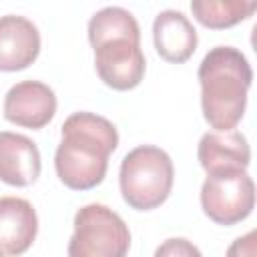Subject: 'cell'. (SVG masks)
Masks as SVG:
<instances>
[{
	"label": "cell",
	"instance_id": "obj_15",
	"mask_svg": "<svg viewBox=\"0 0 257 257\" xmlns=\"http://www.w3.org/2000/svg\"><path fill=\"white\" fill-rule=\"evenodd\" d=\"M153 257H203V255L193 241L185 237H171V239H165L155 249Z\"/></svg>",
	"mask_w": 257,
	"mask_h": 257
},
{
	"label": "cell",
	"instance_id": "obj_4",
	"mask_svg": "<svg viewBox=\"0 0 257 257\" xmlns=\"http://www.w3.org/2000/svg\"><path fill=\"white\" fill-rule=\"evenodd\" d=\"M128 247L131 231L118 213L100 203L76 211L68 257H126Z\"/></svg>",
	"mask_w": 257,
	"mask_h": 257
},
{
	"label": "cell",
	"instance_id": "obj_12",
	"mask_svg": "<svg viewBox=\"0 0 257 257\" xmlns=\"http://www.w3.org/2000/svg\"><path fill=\"white\" fill-rule=\"evenodd\" d=\"M201 167L211 173L219 169H247L251 163V149L243 133H205L197 147Z\"/></svg>",
	"mask_w": 257,
	"mask_h": 257
},
{
	"label": "cell",
	"instance_id": "obj_1",
	"mask_svg": "<svg viewBox=\"0 0 257 257\" xmlns=\"http://www.w3.org/2000/svg\"><path fill=\"white\" fill-rule=\"evenodd\" d=\"M54 153L58 179L72 191H88L106 177L108 157L118 147L116 126L94 112H72L60 126Z\"/></svg>",
	"mask_w": 257,
	"mask_h": 257
},
{
	"label": "cell",
	"instance_id": "obj_11",
	"mask_svg": "<svg viewBox=\"0 0 257 257\" xmlns=\"http://www.w3.org/2000/svg\"><path fill=\"white\" fill-rule=\"evenodd\" d=\"M153 42L161 58L173 64L187 62L197 50V30L179 10H163L153 22Z\"/></svg>",
	"mask_w": 257,
	"mask_h": 257
},
{
	"label": "cell",
	"instance_id": "obj_14",
	"mask_svg": "<svg viewBox=\"0 0 257 257\" xmlns=\"http://www.w3.org/2000/svg\"><path fill=\"white\" fill-rule=\"evenodd\" d=\"M255 2L243 0H193L191 12L193 16L207 28L223 30L231 28L243 20H247L255 12Z\"/></svg>",
	"mask_w": 257,
	"mask_h": 257
},
{
	"label": "cell",
	"instance_id": "obj_6",
	"mask_svg": "<svg viewBox=\"0 0 257 257\" xmlns=\"http://www.w3.org/2000/svg\"><path fill=\"white\" fill-rule=\"evenodd\" d=\"M94 68L100 80L114 90H131L145 76V54L141 40L110 38L94 46Z\"/></svg>",
	"mask_w": 257,
	"mask_h": 257
},
{
	"label": "cell",
	"instance_id": "obj_10",
	"mask_svg": "<svg viewBox=\"0 0 257 257\" xmlns=\"http://www.w3.org/2000/svg\"><path fill=\"white\" fill-rule=\"evenodd\" d=\"M40 167V151L32 139L0 131V181L12 187H28L38 179Z\"/></svg>",
	"mask_w": 257,
	"mask_h": 257
},
{
	"label": "cell",
	"instance_id": "obj_17",
	"mask_svg": "<svg viewBox=\"0 0 257 257\" xmlns=\"http://www.w3.org/2000/svg\"><path fill=\"white\" fill-rule=\"evenodd\" d=\"M0 257H4V253H2V251H0Z\"/></svg>",
	"mask_w": 257,
	"mask_h": 257
},
{
	"label": "cell",
	"instance_id": "obj_5",
	"mask_svg": "<svg viewBox=\"0 0 257 257\" xmlns=\"http://www.w3.org/2000/svg\"><path fill=\"white\" fill-rule=\"evenodd\" d=\"M203 213L217 225H237L255 207V185L245 169H219L207 173L201 187Z\"/></svg>",
	"mask_w": 257,
	"mask_h": 257
},
{
	"label": "cell",
	"instance_id": "obj_3",
	"mask_svg": "<svg viewBox=\"0 0 257 257\" xmlns=\"http://www.w3.org/2000/svg\"><path fill=\"white\" fill-rule=\"evenodd\" d=\"M173 181V161L163 149L155 145L135 147L120 163V195L135 211H153L161 207L171 195Z\"/></svg>",
	"mask_w": 257,
	"mask_h": 257
},
{
	"label": "cell",
	"instance_id": "obj_8",
	"mask_svg": "<svg viewBox=\"0 0 257 257\" xmlns=\"http://www.w3.org/2000/svg\"><path fill=\"white\" fill-rule=\"evenodd\" d=\"M40 54L36 24L18 14L0 16V70L16 72L30 66Z\"/></svg>",
	"mask_w": 257,
	"mask_h": 257
},
{
	"label": "cell",
	"instance_id": "obj_13",
	"mask_svg": "<svg viewBox=\"0 0 257 257\" xmlns=\"http://www.w3.org/2000/svg\"><path fill=\"white\" fill-rule=\"evenodd\" d=\"M110 38L141 40V28L137 18L120 6H104L88 20V42L92 48Z\"/></svg>",
	"mask_w": 257,
	"mask_h": 257
},
{
	"label": "cell",
	"instance_id": "obj_9",
	"mask_svg": "<svg viewBox=\"0 0 257 257\" xmlns=\"http://www.w3.org/2000/svg\"><path fill=\"white\" fill-rule=\"evenodd\" d=\"M38 233V217L30 201L0 197V251L10 257L26 253Z\"/></svg>",
	"mask_w": 257,
	"mask_h": 257
},
{
	"label": "cell",
	"instance_id": "obj_7",
	"mask_svg": "<svg viewBox=\"0 0 257 257\" xmlns=\"http://www.w3.org/2000/svg\"><path fill=\"white\" fill-rule=\"evenodd\" d=\"M56 114V94L40 80H22L4 96V118L12 124L38 131Z\"/></svg>",
	"mask_w": 257,
	"mask_h": 257
},
{
	"label": "cell",
	"instance_id": "obj_16",
	"mask_svg": "<svg viewBox=\"0 0 257 257\" xmlns=\"http://www.w3.org/2000/svg\"><path fill=\"white\" fill-rule=\"evenodd\" d=\"M255 245H257V233L249 231L243 237H237L229 245L225 257H255L257 255V247Z\"/></svg>",
	"mask_w": 257,
	"mask_h": 257
},
{
	"label": "cell",
	"instance_id": "obj_2",
	"mask_svg": "<svg viewBox=\"0 0 257 257\" xmlns=\"http://www.w3.org/2000/svg\"><path fill=\"white\" fill-rule=\"evenodd\" d=\"M201 84V108L215 133H229L241 122L247 106V92L253 80L249 60L239 48H211L197 70Z\"/></svg>",
	"mask_w": 257,
	"mask_h": 257
}]
</instances>
